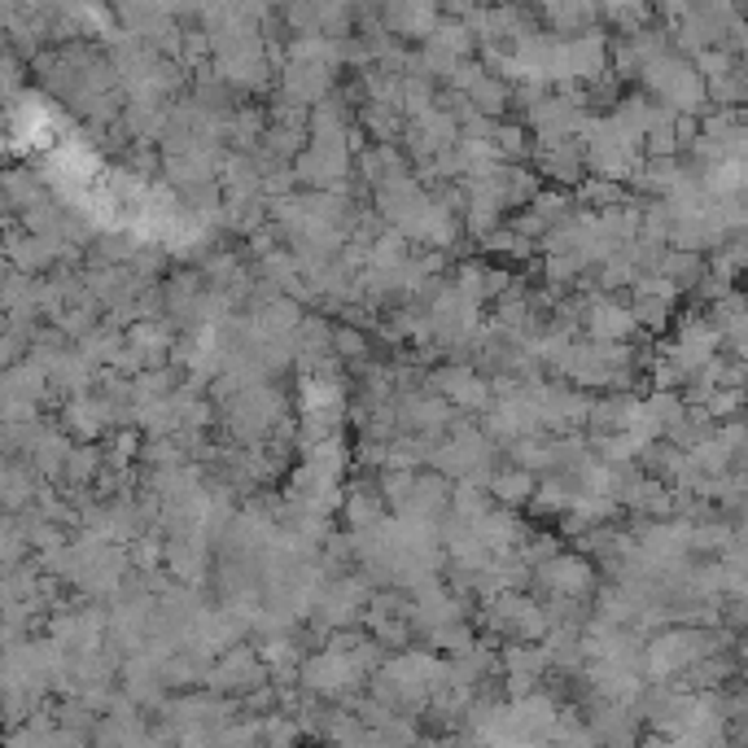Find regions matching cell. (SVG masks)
Instances as JSON below:
<instances>
[{
    "label": "cell",
    "instance_id": "cell-1",
    "mask_svg": "<svg viewBox=\"0 0 748 748\" xmlns=\"http://www.w3.org/2000/svg\"><path fill=\"white\" fill-rule=\"evenodd\" d=\"M718 652V639H709L705 630L687 626V630H666L657 634L648 648H643V661L657 679H675V675H687L691 666H700L705 657Z\"/></svg>",
    "mask_w": 748,
    "mask_h": 748
},
{
    "label": "cell",
    "instance_id": "cell-2",
    "mask_svg": "<svg viewBox=\"0 0 748 748\" xmlns=\"http://www.w3.org/2000/svg\"><path fill=\"white\" fill-rule=\"evenodd\" d=\"M539 582L557 596V600H582L591 587H596V573L591 564L578 561V557H552V561H539Z\"/></svg>",
    "mask_w": 748,
    "mask_h": 748
},
{
    "label": "cell",
    "instance_id": "cell-3",
    "mask_svg": "<svg viewBox=\"0 0 748 748\" xmlns=\"http://www.w3.org/2000/svg\"><path fill=\"white\" fill-rule=\"evenodd\" d=\"M437 390H442L451 403H469V407H482V403L491 398L486 381L478 373H469V368H446V373H437Z\"/></svg>",
    "mask_w": 748,
    "mask_h": 748
},
{
    "label": "cell",
    "instance_id": "cell-4",
    "mask_svg": "<svg viewBox=\"0 0 748 748\" xmlns=\"http://www.w3.org/2000/svg\"><path fill=\"white\" fill-rule=\"evenodd\" d=\"M630 328H634V319H630V312L618 307V303H596V307H591V333L600 337V346H604V342H609V346L622 342Z\"/></svg>",
    "mask_w": 748,
    "mask_h": 748
},
{
    "label": "cell",
    "instance_id": "cell-5",
    "mask_svg": "<svg viewBox=\"0 0 748 748\" xmlns=\"http://www.w3.org/2000/svg\"><path fill=\"white\" fill-rule=\"evenodd\" d=\"M530 491H534V473H525V469H516V464L495 478V499H503V503H525Z\"/></svg>",
    "mask_w": 748,
    "mask_h": 748
}]
</instances>
